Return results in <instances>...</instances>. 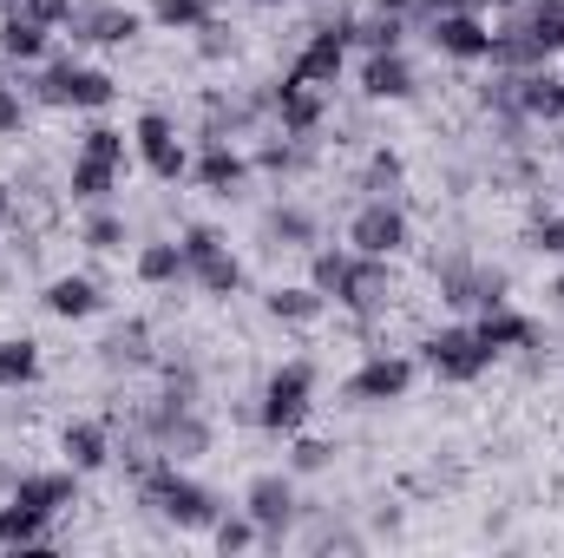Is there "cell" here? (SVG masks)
Instances as JSON below:
<instances>
[{
	"instance_id": "6da1fadb",
	"label": "cell",
	"mask_w": 564,
	"mask_h": 558,
	"mask_svg": "<svg viewBox=\"0 0 564 558\" xmlns=\"http://www.w3.org/2000/svg\"><path fill=\"white\" fill-rule=\"evenodd\" d=\"M308 282H315L335 309H348V315H381V309H388V296H394L388 257L328 250V244H315V250H308Z\"/></svg>"
},
{
	"instance_id": "7a4b0ae2",
	"label": "cell",
	"mask_w": 564,
	"mask_h": 558,
	"mask_svg": "<svg viewBox=\"0 0 564 558\" xmlns=\"http://www.w3.org/2000/svg\"><path fill=\"white\" fill-rule=\"evenodd\" d=\"M139 506H151L164 526H177V533H210L217 526V513H224V500L204 486V480H191L177 460H144L139 473Z\"/></svg>"
},
{
	"instance_id": "3957f363",
	"label": "cell",
	"mask_w": 564,
	"mask_h": 558,
	"mask_svg": "<svg viewBox=\"0 0 564 558\" xmlns=\"http://www.w3.org/2000/svg\"><path fill=\"white\" fill-rule=\"evenodd\" d=\"M177 250H184V270H191V282H197L204 296H237V289H243V264H237V250H230L224 230L191 224V230L177 237Z\"/></svg>"
},
{
	"instance_id": "277c9868",
	"label": "cell",
	"mask_w": 564,
	"mask_h": 558,
	"mask_svg": "<svg viewBox=\"0 0 564 558\" xmlns=\"http://www.w3.org/2000/svg\"><path fill=\"white\" fill-rule=\"evenodd\" d=\"M421 362L440 375V382H459V388H466V382H479L499 355L479 342V329H473V322H446V329H433V335L421 342Z\"/></svg>"
},
{
	"instance_id": "5b68a950",
	"label": "cell",
	"mask_w": 564,
	"mask_h": 558,
	"mask_svg": "<svg viewBox=\"0 0 564 558\" xmlns=\"http://www.w3.org/2000/svg\"><path fill=\"white\" fill-rule=\"evenodd\" d=\"M308 401H315V362H282L257 395V427L263 433H295L308 420Z\"/></svg>"
},
{
	"instance_id": "8992f818",
	"label": "cell",
	"mask_w": 564,
	"mask_h": 558,
	"mask_svg": "<svg viewBox=\"0 0 564 558\" xmlns=\"http://www.w3.org/2000/svg\"><path fill=\"white\" fill-rule=\"evenodd\" d=\"M408 388H414V362L408 355H368L348 382H341V401H355V408H388V401H408Z\"/></svg>"
},
{
	"instance_id": "52a82bcc",
	"label": "cell",
	"mask_w": 564,
	"mask_h": 558,
	"mask_svg": "<svg viewBox=\"0 0 564 558\" xmlns=\"http://www.w3.org/2000/svg\"><path fill=\"white\" fill-rule=\"evenodd\" d=\"M348 250H361V257H401L408 250V211L394 197H368L348 217Z\"/></svg>"
},
{
	"instance_id": "ba28073f",
	"label": "cell",
	"mask_w": 564,
	"mask_h": 558,
	"mask_svg": "<svg viewBox=\"0 0 564 558\" xmlns=\"http://www.w3.org/2000/svg\"><path fill=\"white\" fill-rule=\"evenodd\" d=\"M341 66H348V26H341V20H322L282 79H289V86H335Z\"/></svg>"
},
{
	"instance_id": "9c48e42d",
	"label": "cell",
	"mask_w": 564,
	"mask_h": 558,
	"mask_svg": "<svg viewBox=\"0 0 564 558\" xmlns=\"http://www.w3.org/2000/svg\"><path fill=\"white\" fill-rule=\"evenodd\" d=\"M132 144H139L144 171H151L158 184H177V178H191V151H184L177 126H171L164 112H139V126H132Z\"/></svg>"
},
{
	"instance_id": "30bf717a",
	"label": "cell",
	"mask_w": 564,
	"mask_h": 558,
	"mask_svg": "<svg viewBox=\"0 0 564 558\" xmlns=\"http://www.w3.org/2000/svg\"><path fill=\"white\" fill-rule=\"evenodd\" d=\"M433 282H440V302H453V309H492V302H506V270H479L466 257L433 264Z\"/></svg>"
},
{
	"instance_id": "8fae6325",
	"label": "cell",
	"mask_w": 564,
	"mask_h": 558,
	"mask_svg": "<svg viewBox=\"0 0 564 558\" xmlns=\"http://www.w3.org/2000/svg\"><path fill=\"white\" fill-rule=\"evenodd\" d=\"M243 513L257 519V533L270 546H282V533L295 526V473H257L243 486Z\"/></svg>"
},
{
	"instance_id": "7c38bea8",
	"label": "cell",
	"mask_w": 564,
	"mask_h": 558,
	"mask_svg": "<svg viewBox=\"0 0 564 558\" xmlns=\"http://www.w3.org/2000/svg\"><path fill=\"white\" fill-rule=\"evenodd\" d=\"M139 33H144V13L119 7V0H93V7L73 13V40L79 46H132Z\"/></svg>"
},
{
	"instance_id": "4fadbf2b",
	"label": "cell",
	"mask_w": 564,
	"mask_h": 558,
	"mask_svg": "<svg viewBox=\"0 0 564 558\" xmlns=\"http://www.w3.org/2000/svg\"><path fill=\"white\" fill-rule=\"evenodd\" d=\"M79 480H86V473H73V466H53V473H13L7 500H20V506L59 519L66 506H79Z\"/></svg>"
},
{
	"instance_id": "5bb4252c",
	"label": "cell",
	"mask_w": 564,
	"mask_h": 558,
	"mask_svg": "<svg viewBox=\"0 0 564 558\" xmlns=\"http://www.w3.org/2000/svg\"><path fill=\"white\" fill-rule=\"evenodd\" d=\"M250 151H237L230 139H217V144H204L197 158H191V178H197V191H210V197H237L243 184H250Z\"/></svg>"
},
{
	"instance_id": "9a60e30c",
	"label": "cell",
	"mask_w": 564,
	"mask_h": 558,
	"mask_svg": "<svg viewBox=\"0 0 564 558\" xmlns=\"http://www.w3.org/2000/svg\"><path fill=\"white\" fill-rule=\"evenodd\" d=\"M426 40H433V53L466 60V66L492 53V26H486L479 13H433V20H426Z\"/></svg>"
},
{
	"instance_id": "2e32d148",
	"label": "cell",
	"mask_w": 564,
	"mask_h": 558,
	"mask_svg": "<svg viewBox=\"0 0 564 558\" xmlns=\"http://www.w3.org/2000/svg\"><path fill=\"white\" fill-rule=\"evenodd\" d=\"M270 112H276V126L289 139H315L322 119H328V99H322V86H289V79H276L270 86Z\"/></svg>"
},
{
	"instance_id": "e0dca14e",
	"label": "cell",
	"mask_w": 564,
	"mask_h": 558,
	"mask_svg": "<svg viewBox=\"0 0 564 558\" xmlns=\"http://www.w3.org/2000/svg\"><path fill=\"white\" fill-rule=\"evenodd\" d=\"M46 33H53V26H40L20 0H0V60L40 66V60H46Z\"/></svg>"
},
{
	"instance_id": "ac0fdd59",
	"label": "cell",
	"mask_w": 564,
	"mask_h": 558,
	"mask_svg": "<svg viewBox=\"0 0 564 558\" xmlns=\"http://www.w3.org/2000/svg\"><path fill=\"white\" fill-rule=\"evenodd\" d=\"M361 99H414V60L401 46L361 60Z\"/></svg>"
},
{
	"instance_id": "d6986e66",
	"label": "cell",
	"mask_w": 564,
	"mask_h": 558,
	"mask_svg": "<svg viewBox=\"0 0 564 558\" xmlns=\"http://www.w3.org/2000/svg\"><path fill=\"white\" fill-rule=\"evenodd\" d=\"M479 342L492 348V355H512V348H539V322L532 315H519L512 302H492V309H479Z\"/></svg>"
},
{
	"instance_id": "ffe728a7",
	"label": "cell",
	"mask_w": 564,
	"mask_h": 558,
	"mask_svg": "<svg viewBox=\"0 0 564 558\" xmlns=\"http://www.w3.org/2000/svg\"><path fill=\"white\" fill-rule=\"evenodd\" d=\"M119 178H126V164H112V158H93V151H79L73 158V171H66V191H73V204H112L119 197Z\"/></svg>"
},
{
	"instance_id": "44dd1931",
	"label": "cell",
	"mask_w": 564,
	"mask_h": 558,
	"mask_svg": "<svg viewBox=\"0 0 564 558\" xmlns=\"http://www.w3.org/2000/svg\"><path fill=\"white\" fill-rule=\"evenodd\" d=\"M59 453L73 473H99V466H112V427L106 420H66Z\"/></svg>"
},
{
	"instance_id": "7402d4cb",
	"label": "cell",
	"mask_w": 564,
	"mask_h": 558,
	"mask_svg": "<svg viewBox=\"0 0 564 558\" xmlns=\"http://www.w3.org/2000/svg\"><path fill=\"white\" fill-rule=\"evenodd\" d=\"M40 302H46V315H59V322H86V315L106 309V296H99L93 277H53L40 289Z\"/></svg>"
},
{
	"instance_id": "603a6c76",
	"label": "cell",
	"mask_w": 564,
	"mask_h": 558,
	"mask_svg": "<svg viewBox=\"0 0 564 558\" xmlns=\"http://www.w3.org/2000/svg\"><path fill=\"white\" fill-rule=\"evenodd\" d=\"M257 230H263L270 250H315V237H322L315 211H302V204H276V211H263Z\"/></svg>"
},
{
	"instance_id": "cb8c5ba5",
	"label": "cell",
	"mask_w": 564,
	"mask_h": 558,
	"mask_svg": "<svg viewBox=\"0 0 564 558\" xmlns=\"http://www.w3.org/2000/svg\"><path fill=\"white\" fill-rule=\"evenodd\" d=\"M486 60H492V73H532V66H545L552 53L525 33V20H506V26L492 33V53H486Z\"/></svg>"
},
{
	"instance_id": "d4e9b609",
	"label": "cell",
	"mask_w": 564,
	"mask_h": 558,
	"mask_svg": "<svg viewBox=\"0 0 564 558\" xmlns=\"http://www.w3.org/2000/svg\"><path fill=\"white\" fill-rule=\"evenodd\" d=\"M0 546L7 552H46L53 546V519L33 513V506H20V500H7L0 506Z\"/></svg>"
},
{
	"instance_id": "484cf974",
	"label": "cell",
	"mask_w": 564,
	"mask_h": 558,
	"mask_svg": "<svg viewBox=\"0 0 564 558\" xmlns=\"http://www.w3.org/2000/svg\"><path fill=\"white\" fill-rule=\"evenodd\" d=\"M519 119L525 126H558L564 119V79H552L545 66H532V73H519Z\"/></svg>"
},
{
	"instance_id": "4316f807",
	"label": "cell",
	"mask_w": 564,
	"mask_h": 558,
	"mask_svg": "<svg viewBox=\"0 0 564 558\" xmlns=\"http://www.w3.org/2000/svg\"><path fill=\"white\" fill-rule=\"evenodd\" d=\"M270 315L289 322V329H308V322L328 315V296H322L315 282H276V289H270Z\"/></svg>"
},
{
	"instance_id": "83f0119b",
	"label": "cell",
	"mask_w": 564,
	"mask_h": 558,
	"mask_svg": "<svg viewBox=\"0 0 564 558\" xmlns=\"http://www.w3.org/2000/svg\"><path fill=\"white\" fill-rule=\"evenodd\" d=\"M250 164H257V171H270V178H295V171H308V164H315V144L276 132V139H263L257 151H250Z\"/></svg>"
},
{
	"instance_id": "f1b7e54d",
	"label": "cell",
	"mask_w": 564,
	"mask_h": 558,
	"mask_svg": "<svg viewBox=\"0 0 564 558\" xmlns=\"http://www.w3.org/2000/svg\"><path fill=\"white\" fill-rule=\"evenodd\" d=\"M119 99V79L99 73V66H73V86H66V112H106Z\"/></svg>"
},
{
	"instance_id": "f546056e",
	"label": "cell",
	"mask_w": 564,
	"mask_h": 558,
	"mask_svg": "<svg viewBox=\"0 0 564 558\" xmlns=\"http://www.w3.org/2000/svg\"><path fill=\"white\" fill-rule=\"evenodd\" d=\"M40 382V342L33 335H7L0 342V395L7 388H33Z\"/></svg>"
},
{
	"instance_id": "4dcf8cb0",
	"label": "cell",
	"mask_w": 564,
	"mask_h": 558,
	"mask_svg": "<svg viewBox=\"0 0 564 558\" xmlns=\"http://www.w3.org/2000/svg\"><path fill=\"white\" fill-rule=\"evenodd\" d=\"M177 277H191V270H184L177 237H151V244H139V282L164 289V282H177Z\"/></svg>"
},
{
	"instance_id": "1f68e13d",
	"label": "cell",
	"mask_w": 564,
	"mask_h": 558,
	"mask_svg": "<svg viewBox=\"0 0 564 558\" xmlns=\"http://www.w3.org/2000/svg\"><path fill=\"white\" fill-rule=\"evenodd\" d=\"M348 26V46H368V53H388L408 40V13H368V20H341Z\"/></svg>"
},
{
	"instance_id": "d6a6232c",
	"label": "cell",
	"mask_w": 564,
	"mask_h": 558,
	"mask_svg": "<svg viewBox=\"0 0 564 558\" xmlns=\"http://www.w3.org/2000/svg\"><path fill=\"white\" fill-rule=\"evenodd\" d=\"M99 362H106V368H144V362H151V335H144V322L112 329V335L99 342Z\"/></svg>"
},
{
	"instance_id": "836d02e7",
	"label": "cell",
	"mask_w": 564,
	"mask_h": 558,
	"mask_svg": "<svg viewBox=\"0 0 564 558\" xmlns=\"http://www.w3.org/2000/svg\"><path fill=\"white\" fill-rule=\"evenodd\" d=\"M401 178H408V164H401V151H368V164H361V197H394L401 191Z\"/></svg>"
},
{
	"instance_id": "e575fe53",
	"label": "cell",
	"mask_w": 564,
	"mask_h": 558,
	"mask_svg": "<svg viewBox=\"0 0 564 558\" xmlns=\"http://www.w3.org/2000/svg\"><path fill=\"white\" fill-rule=\"evenodd\" d=\"M519 20H525V33H532L545 53H564V0H532Z\"/></svg>"
},
{
	"instance_id": "d590c367",
	"label": "cell",
	"mask_w": 564,
	"mask_h": 558,
	"mask_svg": "<svg viewBox=\"0 0 564 558\" xmlns=\"http://www.w3.org/2000/svg\"><path fill=\"white\" fill-rule=\"evenodd\" d=\"M79 244L86 250H126V217L112 204H93V217L79 224Z\"/></svg>"
},
{
	"instance_id": "8d00e7d4",
	"label": "cell",
	"mask_w": 564,
	"mask_h": 558,
	"mask_svg": "<svg viewBox=\"0 0 564 558\" xmlns=\"http://www.w3.org/2000/svg\"><path fill=\"white\" fill-rule=\"evenodd\" d=\"M144 7H151V20L164 33H197L210 20V0H144Z\"/></svg>"
},
{
	"instance_id": "74e56055",
	"label": "cell",
	"mask_w": 564,
	"mask_h": 558,
	"mask_svg": "<svg viewBox=\"0 0 564 558\" xmlns=\"http://www.w3.org/2000/svg\"><path fill=\"white\" fill-rule=\"evenodd\" d=\"M7 66H13V60H0V139H20V132H26V106H33V99L20 93V79H13Z\"/></svg>"
},
{
	"instance_id": "f35d334b",
	"label": "cell",
	"mask_w": 564,
	"mask_h": 558,
	"mask_svg": "<svg viewBox=\"0 0 564 558\" xmlns=\"http://www.w3.org/2000/svg\"><path fill=\"white\" fill-rule=\"evenodd\" d=\"M257 539H263V533H257V519H250V513H217V526H210V546H217L224 558L250 552Z\"/></svg>"
},
{
	"instance_id": "ab89813d",
	"label": "cell",
	"mask_w": 564,
	"mask_h": 558,
	"mask_svg": "<svg viewBox=\"0 0 564 558\" xmlns=\"http://www.w3.org/2000/svg\"><path fill=\"white\" fill-rule=\"evenodd\" d=\"M197 53H204V60H230V53H237V33H230L217 13H210V20L197 26Z\"/></svg>"
},
{
	"instance_id": "60d3db41",
	"label": "cell",
	"mask_w": 564,
	"mask_h": 558,
	"mask_svg": "<svg viewBox=\"0 0 564 558\" xmlns=\"http://www.w3.org/2000/svg\"><path fill=\"white\" fill-rule=\"evenodd\" d=\"M328 460H335L328 440H295V447H289V473H322Z\"/></svg>"
},
{
	"instance_id": "b9f144b4",
	"label": "cell",
	"mask_w": 564,
	"mask_h": 558,
	"mask_svg": "<svg viewBox=\"0 0 564 558\" xmlns=\"http://www.w3.org/2000/svg\"><path fill=\"white\" fill-rule=\"evenodd\" d=\"M79 151H93V158H112V164H126V132H112V126H86Z\"/></svg>"
},
{
	"instance_id": "7bdbcfd3",
	"label": "cell",
	"mask_w": 564,
	"mask_h": 558,
	"mask_svg": "<svg viewBox=\"0 0 564 558\" xmlns=\"http://www.w3.org/2000/svg\"><path fill=\"white\" fill-rule=\"evenodd\" d=\"M40 26H73V13H79V0H20Z\"/></svg>"
},
{
	"instance_id": "ee69618b",
	"label": "cell",
	"mask_w": 564,
	"mask_h": 558,
	"mask_svg": "<svg viewBox=\"0 0 564 558\" xmlns=\"http://www.w3.org/2000/svg\"><path fill=\"white\" fill-rule=\"evenodd\" d=\"M532 250L564 264V217H539V224H532Z\"/></svg>"
},
{
	"instance_id": "f6af8a7d",
	"label": "cell",
	"mask_w": 564,
	"mask_h": 558,
	"mask_svg": "<svg viewBox=\"0 0 564 558\" xmlns=\"http://www.w3.org/2000/svg\"><path fill=\"white\" fill-rule=\"evenodd\" d=\"M486 0H421V13L433 20V13H479Z\"/></svg>"
},
{
	"instance_id": "bcb514c9",
	"label": "cell",
	"mask_w": 564,
	"mask_h": 558,
	"mask_svg": "<svg viewBox=\"0 0 564 558\" xmlns=\"http://www.w3.org/2000/svg\"><path fill=\"white\" fill-rule=\"evenodd\" d=\"M375 13H421V0H375Z\"/></svg>"
},
{
	"instance_id": "7dc6e473",
	"label": "cell",
	"mask_w": 564,
	"mask_h": 558,
	"mask_svg": "<svg viewBox=\"0 0 564 558\" xmlns=\"http://www.w3.org/2000/svg\"><path fill=\"white\" fill-rule=\"evenodd\" d=\"M13 217H20V211H13V191L0 184V224H13Z\"/></svg>"
},
{
	"instance_id": "c3c4849f",
	"label": "cell",
	"mask_w": 564,
	"mask_h": 558,
	"mask_svg": "<svg viewBox=\"0 0 564 558\" xmlns=\"http://www.w3.org/2000/svg\"><path fill=\"white\" fill-rule=\"evenodd\" d=\"M552 302H558V309H564V277H558V282H552Z\"/></svg>"
},
{
	"instance_id": "681fc988",
	"label": "cell",
	"mask_w": 564,
	"mask_h": 558,
	"mask_svg": "<svg viewBox=\"0 0 564 558\" xmlns=\"http://www.w3.org/2000/svg\"><path fill=\"white\" fill-rule=\"evenodd\" d=\"M492 7H519V0H492Z\"/></svg>"
},
{
	"instance_id": "f907efd6",
	"label": "cell",
	"mask_w": 564,
	"mask_h": 558,
	"mask_svg": "<svg viewBox=\"0 0 564 558\" xmlns=\"http://www.w3.org/2000/svg\"><path fill=\"white\" fill-rule=\"evenodd\" d=\"M257 7H282V0H257Z\"/></svg>"
}]
</instances>
